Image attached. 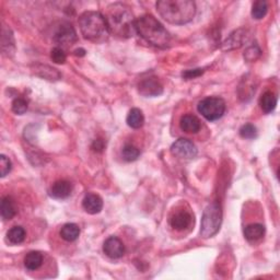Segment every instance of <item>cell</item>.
I'll return each instance as SVG.
<instances>
[{"mask_svg":"<svg viewBox=\"0 0 280 280\" xmlns=\"http://www.w3.org/2000/svg\"><path fill=\"white\" fill-rule=\"evenodd\" d=\"M110 33L122 39H128L136 33L134 14L127 4L115 2L107 7L105 15Z\"/></svg>","mask_w":280,"mask_h":280,"instance_id":"1","label":"cell"},{"mask_svg":"<svg viewBox=\"0 0 280 280\" xmlns=\"http://www.w3.org/2000/svg\"><path fill=\"white\" fill-rule=\"evenodd\" d=\"M159 14L171 24H186L196 14V3L191 0H160L157 2Z\"/></svg>","mask_w":280,"mask_h":280,"instance_id":"2","label":"cell"},{"mask_svg":"<svg viewBox=\"0 0 280 280\" xmlns=\"http://www.w3.org/2000/svg\"><path fill=\"white\" fill-rule=\"evenodd\" d=\"M135 29L149 44L159 48L168 47L171 35L164 26L151 14H144L135 21Z\"/></svg>","mask_w":280,"mask_h":280,"instance_id":"3","label":"cell"},{"mask_svg":"<svg viewBox=\"0 0 280 280\" xmlns=\"http://www.w3.org/2000/svg\"><path fill=\"white\" fill-rule=\"evenodd\" d=\"M79 28L85 40L102 43L110 35L109 25L103 14L98 11H85L79 17Z\"/></svg>","mask_w":280,"mask_h":280,"instance_id":"4","label":"cell"},{"mask_svg":"<svg viewBox=\"0 0 280 280\" xmlns=\"http://www.w3.org/2000/svg\"><path fill=\"white\" fill-rule=\"evenodd\" d=\"M222 223V208L218 203L208 205L204 210L202 223H201V235L204 239L211 238L216 235Z\"/></svg>","mask_w":280,"mask_h":280,"instance_id":"5","label":"cell"},{"mask_svg":"<svg viewBox=\"0 0 280 280\" xmlns=\"http://www.w3.org/2000/svg\"><path fill=\"white\" fill-rule=\"evenodd\" d=\"M198 112L209 122L221 118L225 112V102L218 96H208L198 103Z\"/></svg>","mask_w":280,"mask_h":280,"instance_id":"6","label":"cell"},{"mask_svg":"<svg viewBox=\"0 0 280 280\" xmlns=\"http://www.w3.org/2000/svg\"><path fill=\"white\" fill-rule=\"evenodd\" d=\"M197 152V147L186 138H180L171 146V153L180 159L192 160L196 157Z\"/></svg>","mask_w":280,"mask_h":280,"instance_id":"7","label":"cell"},{"mask_svg":"<svg viewBox=\"0 0 280 280\" xmlns=\"http://www.w3.org/2000/svg\"><path fill=\"white\" fill-rule=\"evenodd\" d=\"M54 41L62 46H71L78 41L77 32L71 23L62 22L54 34Z\"/></svg>","mask_w":280,"mask_h":280,"instance_id":"8","label":"cell"},{"mask_svg":"<svg viewBox=\"0 0 280 280\" xmlns=\"http://www.w3.org/2000/svg\"><path fill=\"white\" fill-rule=\"evenodd\" d=\"M139 93L146 98H154L159 96L163 92V87L157 78L149 77L140 81L138 84Z\"/></svg>","mask_w":280,"mask_h":280,"instance_id":"9","label":"cell"},{"mask_svg":"<svg viewBox=\"0 0 280 280\" xmlns=\"http://www.w3.org/2000/svg\"><path fill=\"white\" fill-rule=\"evenodd\" d=\"M194 221L192 213L187 210H177L171 214L169 223L173 229L177 231H183L190 228Z\"/></svg>","mask_w":280,"mask_h":280,"instance_id":"10","label":"cell"},{"mask_svg":"<svg viewBox=\"0 0 280 280\" xmlns=\"http://www.w3.org/2000/svg\"><path fill=\"white\" fill-rule=\"evenodd\" d=\"M103 251L106 256L113 258V260H117V258H121L125 254V246H124V243L117 236H110L104 242Z\"/></svg>","mask_w":280,"mask_h":280,"instance_id":"11","label":"cell"},{"mask_svg":"<svg viewBox=\"0 0 280 280\" xmlns=\"http://www.w3.org/2000/svg\"><path fill=\"white\" fill-rule=\"evenodd\" d=\"M83 209L90 214H96L101 212L103 208V199L93 193H89L84 196L82 201Z\"/></svg>","mask_w":280,"mask_h":280,"instance_id":"12","label":"cell"},{"mask_svg":"<svg viewBox=\"0 0 280 280\" xmlns=\"http://www.w3.org/2000/svg\"><path fill=\"white\" fill-rule=\"evenodd\" d=\"M72 185L71 183L65 180H61L54 183L50 190V195L55 199H65L71 195Z\"/></svg>","mask_w":280,"mask_h":280,"instance_id":"13","label":"cell"},{"mask_svg":"<svg viewBox=\"0 0 280 280\" xmlns=\"http://www.w3.org/2000/svg\"><path fill=\"white\" fill-rule=\"evenodd\" d=\"M180 127L183 132L187 134H196L201 131V121L193 114H185L181 117Z\"/></svg>","mask_w":280,"mask_h":280,"instance_id":"14","label":"cell"},{"mask_svg":"<svg viewBox=\"0 0 280 280\" xmlns=\"http://www.w3.org/2000/svg\"><path fill=\"white\" fill-rule=\"evenodd\" d=\"M246 30L239 29L234 31L233 33H231L227 40L223 43V50H234V48H239L243 44L244 40L246 41Z\"/></svg>","mask_w":280,"mask_h":280,"instance_id":"15","label":"cell"},{"mask_svg":"<svg viewBox=\"0 0 280 280\" xmlns=\"http://www.w3.org/2000/svg\"><path fill=\"white\" fill-rule=\"evenodd\" d=\"M265 235V227L261 223H252L246 225L244 229V236L249 242H256Z\"/></svg>","mask_w":280,"mask_h":280,"instance_id":"16","label":"cell"},{"mask_svg":"<svg viewBox=\"0 0 280 280\" xmlns=\"http://www.w3.org/2000/svg\"><path fill=\"white\" fill-rule=\"evenodd\" d=\"M277 105V96L272 91H266L265 93H263L260 99V106L262 111L265 114L272 113Z\"/></svg>","mask_w":280,"mask_h":280,"instance_id":"17","label":"cell"},{"mask_svg":"<svg viewBox=\"0 0 280 280\" xmlns=\"http://www.w3.org/2000/svg\"><path fill=\"white\" fill-rule=\"evenodd\" d=\"M43 264V255L40 252L32 251L24 257V266L30 272H34L39 269Z\"/></svg>","mask_w":280,"mask_h":280,"instance_id":"18","label":"cell"},{"mask_svg":"<svg viewBox=\"0 0 280 280\" xmlns=\"http://www.w3.org/2000/svg\"><path fill=\"white\" fill-rule=\"evenodd\" d=\"M62 239L67 242L76 241L80 235V228L76 223H66L64 224L61 229Z\"/></svg>","mask_w":280,"mask_h":280,"instance_id":"19","label":"cell"},{"mask_svg":"<svg viewBox=\"0 0 280 280\" xmlns=\"http://www.w3.org/2000/svg\"><path fill=\"white\" fill-rule=\"evenodd\" d=\"M0 211H1V218L3 220H11L14 216L17 210H15L14 203L9 196L3 197L1 199V205H0Z\"/></svg>","mask_w":280,"mask_h":280,"instance_id":"20","label":"cell"},{"mask_svg":"<svg viewBox=\"0 0 280 280\" xmlns=\"http://www.w3.org/2000/svg\"><path fill=\"white\" fill-rule=\"evenodd\" d=\"M126 122H127V125L131 128L138 129L140 127H142L143 123H144V116L141 111L135 107V109H132L131 111H129L127 118H126Z\"/></svg>","mask_w":280,"mask_h":280,"instance_id":"21","label":"cell"},{"mask_svg":"<svg viewBox=\"0 0 280 280\" xmlns=\"http://www.w3.org/2000/svg\"><path fill=\"white\" fill-rule=\"evenodd\" d=\"M1 48L3 54H7L9 56L10 54L14 53V39L12 35V32L10 29L2 28V39H1Z\"/></svg>","mask_w":280,"mask_h":280,"instance_id":"22","label":"cell"},{"mask_svg":"<svg viewBox=\"0 0 280 280\" xmlns=\"http://www.w3.org/2000/svg\"><path fill=\"white\" fill-rule=\"evenodd\" d=\"M7 240L11 244H20L25 240V230L20 227V225H15L12 227L7 232Z\"/></svg>","mask_w":280,"mask_h":280,"instance_id":"23","label":"cell"},{"mask_svg":"<svg viewBox=\"0 0 280 280\" xmlns=\"http://www.w3.org/2000/svg\"><path fill=\"white\" fill-rule=\"evenodd\" d=\"M35 73L37 76L47 80H58L61 78V73H59L56 69L46 66V65L45 66H43V65L35 66Z\"/></svg>","mask_w":280,"mask_h":280,"instance_id":"24","label":"cell"},{"mask_svg":"<svg viewBox=\"0 0 280 280\" xmlns=\"http://www.w3.org/2000/svg\"><path fill=\"white\" fill-rule=\"evenodd\" d=\"M267 11H268V4L266 1L260 0V1H255L253 3L252 17L254 19L256 20L263 19L267 14Z\"/></svg>","mask_w":280,"mask_h":280,"instance_id":"25","label":"cell"},{"mask_svg":"<svg viewBox=\"0 0 280 280\" xmlns=\"http://www.w3.org/2000/svg\"><path fill=\"white\" fill-rule=\"evenodd\" d=\"M140 155V151L137 147L133 146V144H125L122 149V157L123 159L127 161V162H133L136 161Z\"/></svg>","mask_w":280,"mask_h":280,"instance_id":"26","label":"cell"},{"mask_svg":"<svg viewBox=\"0 0 280 280\" xmlns=\"http://www.w3.org/2000/svg\"><path fill=\"white\" fill-rule=\"evenodd\" d=\"M240 136L244 139H254L257 137V129L253 124H245L240 128Z\"/></svg>","mask_w":280,"mask_h":280,"instance_id":"27","label":"cell"},{"mask_svg":"<svg viewBox=\"0 0 280 280\" xmlns=\"http://www.w3.org/2000/svg\"><path fill=\"white\" fill-rule=\"evenodd\" d=\"M11 109L14 114L17 115H23L24 113L28 111V102H26L24 99L22 98H17L14 99L12 104H11Z\"/></svg>","mask_w":280,"mask_h":280,"instance_id":"28","label":"cell"},{"mask_svg":"<svg viewBox=\"0 0 280 280\" xmlns=\"http://www.w3.org/2000/svg\"><path fill=\"white\" fill-rule=\"evenodd\" d=\"M51 58L55 64L62 65V64L66 63L67 56H66V53L64 52L63 48L55 47V48H53L52 52H51Z\"/></svg>","mask_w":280,"mask_h":280,"instance_id":"29","label":"cell"},{"mask_svg":"<svg viewBox=\"0 0 280 280\" xmlns=\"http://www.w3.org/2000/svg\"><path fill=\"white\" fill-rule=\"evenodd\" d=\"M12 169L11 161L9 158H7L4 154L0 155V176L4 177L10 173V171Z\"/></svg>","mask_w":280,"mask_h":280,"instance_id":"30","label":"cell"},{"mask_svg":"<svg viewBox=\"0 0 280 280\" xmlns=\"http://www.w3.org/2000/svg\"><path fill=\"white\" fill-rule=\"evenodd\" d=\"M260 56H261V50L257 45H252L250 47H247L244 53V58L247 62H254Z\"/></svg>","mask_w":280,"mask_h":280,"instance_id":"31","label":"cell"},{"mask_svg":"<svg viewBox=\"0 0 280 280\" xmlns=\"http://www.w3.org/2000/svg\"><path fill=\"white\" fill-rule=\"evenodd\" d=\"M204 73V70L203 69H191V70H186L182 73L183 78L185 79H194V78H197L199 76H202Z\"/></svg>","mask_w":280,"mask_h":280,"instance_id":"32","label":"cell"},{"mask_svg":"<svg viewBox=\"0 0 280 280\" xmlns=\"http://www.w3.org/2000/svg\"><path fill=\"white\" fill-rule=\"evenodd\" d=\"M92 148L94 151L96 152H101L102 150L104 149V142H103V140H101V139H96L94 140V142L92 143Z\"/></svg>","mask_w":280,"mask_h":280,"instance_id":"33","label":"cell"},{"mask_svg":"<svg viewBox=\"0 0 280 280\" xmlns=\"http://www.w3.org/2000/svg\"><path fill=\"white\" fill-rule=\"evenodd\" d=\"M74 55H76V56H84L85 51L83 50V48H79V50L74 51Z\"/></svg>","mask_w":280,"mask_h":280,"instance_id":"34","label":"cell"}]
</instances>
